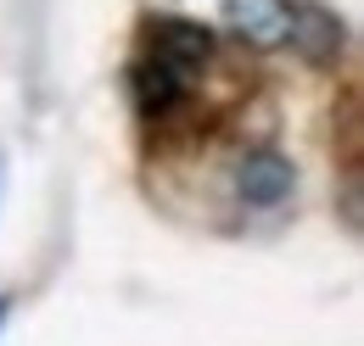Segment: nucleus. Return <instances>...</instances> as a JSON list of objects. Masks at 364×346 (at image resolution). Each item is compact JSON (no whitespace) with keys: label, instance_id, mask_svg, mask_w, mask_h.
Here are the masks:
<instances>
[{"label":"nucleus","instance_id":"nucleus-1","mask_svg":"<svg viewBox=\"0 0 364 346\" xmlns=\"http://www.w3.org/2000/svg\"><path fill=\"white\" fill-rule=\"evenodd\" d=\"M291 190H297V168H291V157H280L274 145H258V151H247V157L235 162V196H241L247 207H280Z\"/></svg>","mask_w":364,"mask_h":346},{"label":"nucleus","instance_id":"nucleus-2","mask_svg":"<svg viewBox=\"0 0 364 346\" xmlns=\"http://www.w3.org/2000/svg\"><path fill=\"white\" fill-rule=\"evenodd\" d=\"M286 40L297 45V56H309V62H336L342 56V45H348V28H342V17L336 11H325L319 0H291V23H286Z\"/></svg>","mask_w":364,"mask_h":346},{"label":"nucleus","instance_id":"nucleus-3","mask_svg":"<svg viewBox=\"0 0 364 346\" xmlns=\"http://www.w3.org/2000/svg\"><path fill=\"white\" fill-rule=\"evenodd\" d=\"M185 89H191L185 84V67L163 62V56H146V62L129 67V95H135V106L146 118H168L185 101Z\"/></svg>","mask_w":364,"mask_h":346},{"label":"nucleus","instance_id":"nucleus-4","mask_svg":"<svg viewBox=\"0 0 364 346\" xmlns=\"http://www.w3.org/2000/svg\"><path fill=\"white\" fill-rule=\"evenodd\" d=\"M146 34H151V56H163L174 67H202L213 56V34L202 23H185V17H157Z\"/></svg>","mask_w":364,"mask_h":346},{"label":"nucleus","instance_id":"nucleus-5","mask_svg":"<svg viewBox=\"0 0 364 346\" xmlns=\"http://www.w3.org/2000/svg\"><path fill=\"white\" fill-rule=\"evenodd\" d=\"M230 23L235 34L258 50L286 45V23H291V0H230Z\"/></svg>","mask_w":364,"mask_h":346},{"label":"nucleus","instance_id":"nucleus-6","mask_svg":"<svg viewBox=\"0 0 364 346\" xmlns=\"http://www.w3.org/2000/svg\"><path fill=\"white\" fill-rule=\"evenodd\" d=\"M6 307H11V302H6V296H0V318H6Z\"/></svg>","mask_w":364,"mask_h":346}]
</instances>
